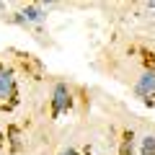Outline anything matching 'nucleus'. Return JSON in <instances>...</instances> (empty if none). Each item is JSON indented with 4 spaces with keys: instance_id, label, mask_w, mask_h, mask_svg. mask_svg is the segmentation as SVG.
<instances>
[{
    "instance_id": "1",
    "label": "nucleus",
    "mask_w": 155,
    "mask_h": 155,
    "mask_svg": "<svg viewBox=\"0 0 155 155\" xmlns=\"http://www.w3.org/2000/svg\"><path fill=\"white\" fill-rule=\"evenodd\" d=\"M18 106V83L13 70H3L0 72V111H13Z\"/></svg>"
},
{
    "instance_id": "2",
    "label": "nucleus",
    "mask_w": 155,
    "mask_h": 155,
    "mask_svg": "<svg viewBox=\"0 0 155 155\" xmlns=\"http://www.w3.org/2000/svg\"><path fill=\"white\" fill-rule=\"evenodd\" d=\"M67 109H72V93L67 88V83H57L52 91V119H57Z\"/></svg>"
},
{
    "instance_id": "3",
    "label": "nucleus",
    "mask_w": 155,
    "mask_h": 155,
    "mask_svg": "<svg viewBox=\"0 0 155 155\" xmlns=\"http://www.w3.org/2000/svg\"><path fill=\"white\" fill-rule=\"evenodd\" d=\"M18 62H21V67L26 70V75L31 78V80H41V75H44V65H41V60L34 54H18Z\"/></svg>"
},
{
    "instance_id": "4",
    "label": "nucleus",
    "mask_w": 155,
    "mask_h": 155,
    "mask_svg": "<svg viewBox=\"0 0 155 155\" xmlns=\"http://www.w3.org/2000/svg\"><path fill=\"white\" fill-rule=\"evenodd\" d=\"M134 93L140 96V98H150V96H155V70H145L142 78L137 80V85H134Z\"/></svg>"
},
{
    "instance_id": "5",
    "label": "nucleus",
    "mask_w": 155,
    "mask_h": 155,
    "mask_svg": "<svg viewBox=\"0 0 155 155\" xmlns=\"http://www.w3.org/2000/svg\"><path fill=\"white\" fill-rule=\"evenodd\" d=\"M119 155H134V132L127 129L122 134V145H119Z\"/></svg>"
},
{
    "instance_id": "6",
    "label": "nucleus",
    "mask_w": 155,
    "mask_h": 155,
    "mask_svg": "<svg viewBox=\"0 0 155 155\" xmlns=\"http://www.w3.org/2000/svg\"><path fill=\"white\" fill-rule=\"evenodd\" d=\"M21 18L23 21H41V18H44V11H41L39 5H28V8H23Z\"/></svg>"
},
{
    "instance_id": "7",
    "label": "nucleus",
    "mask_w": 155,
    "mask_h": 155,
    "mask_svg": "<svg viewBox=\"0 0 155 155\" xmlns=\"http://www.w3.org/2000/svg\"><path fill=\"white\" fill-rule=\"evenodd\" d=\"M140 155H155V137H145V140H142Z\"/></svg>"
},
{
    "instance_id": "8",
    "label": "nucleus",
    "mask_w": 155,
    "mask_h": 155,
    "mask_svg": "<svg viewBox=\"0 0 155 155\" xmlns=\"http://www.w3.org/2000/svg\"><path fill=\"white\" fill-rule=\"evenodd\" d=\"M8 137H11V147H13V150H18V147H21V142H18V129H16V127H11V129H8Z\"/></svg>"
},
{
    "instance_id": "9",
    "label": "nucleus",
    "mask_w": 155,
    "mask_h": 155,
    "mask_svg": "<svg viewBox=\"0 0 155 155\" xmlns=\"http://www.w3.org/2000/svg\"><path fill=\"white\" fill-rule=\"evenodd\" d=\"M142 57H145V67H147V70H155V54L153 52L142 49Z\"/></svg>"
},
{
    "instance_id": "10",
    "label": "nucleus",
    "mask_w": 155,
    "mask_h": 155,
    "mask_svg": "<svg viewBox=\"0 0 155 155\" xmlns=\"http://www.w3.org/2000/svg\"><path fill=\"white\" fill-rule=\"evenodd\" d=\"M62 155H80V153H78V150H65Z\"/></svg>"
},
{
    "instance_id": "11",
    "label": "nucleus",
    "mask_w": 155,
    "mask_h": 155,
    "mask_svg": "<svg viewBox=\"0 0 155 155\" xmlns=\"http://www.w3.org/2000/svg\"><path fill=\"white\" fill-rule=\"evenodd\" d=\"M3 142H5V137H3V134H0V147H3Z\"/></svg>"
},
{
    "instance_id": "12",
    "label": "nucleus",
    "mask_w": 155,
    "mask_h": 155,
    "mask_svg": "<svg viewBox=\"0 0 155 155\" xmlns=\"http://www.w3.org/2000/svg\"><path fill=\"white\" fill-rule=\"evenodd\" d=\"M3 70H5V65H3V62H0V72H3Z\"/></svg>"
}]
</instances>
